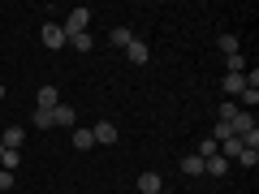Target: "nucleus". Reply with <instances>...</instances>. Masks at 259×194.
<instances>
[{"label": "nucleus", "mask_w": 259, "mask_h": 194, "mask_svg": "<svg viewBox=\"0 0 259 194\" xmlns=\"http://www.w3.org/2000/svg\"><path fill=\"white\" fill-rule=\"evenodd\" d=\"M182 173H186V177H199V173H203V160H199V156L190 151V156L182 160Z\"/></svg>", "instance_id": "nucleus-14"}, {"label": "nucleus", "mask_w": 259, "mask_h": 194, "mask_svg": "<svg viewBox=\"0 0 259 194\" xmlns=\"http://www.w3.org/2000/svg\"><path fill=\"white\" fill-rule=\"evenodd\" d=\"M74 147L78 151H91L95 147V134H91V129H82V125H74Z\"/></svg>", "instance_id": "nucleus-11"}, {"label": "nucleus", "mask_w": 259, "mask_h": 194, "mask_svg": "<svg viewBox=\"0 0 259 194\" xmlns=\"http://www.w3.org/2000/svg\"><path fill=\"white\" fill-rule=\"evenodd\" d=\"M160 194H173V190H160Z\"/></svg>", "instance_id": "nucleus-29"}, {"label": "nucleus", "mask_w": 259, "mask_h": 194, "mask_svg": "<svg viewBox=\"0 0 259 194\" xmlns=\"http://www.w3.org/2000/svg\"><path fill=\"white\" fill-rule=\"evenodd\" d=\"M229 129H233V138H246L250 129H255V117H250V112H233V121H229Z\"/></svg>", "instance_id": "nucleus-3"}, {"label": "nucleus", "mask_w": 259, "mask_h": 194, "mask_svg": "<svg viewBox=\"0 0 259 194\" xmlns=\"http://www.w3.org/2000/svg\"><path fill=\"white\" fill-rule=\"evenodd\" d=\"M18 164H22V156H18V151H5V156H0V168H9V173H13Z\"/></svg>", "instance_id": "nucleus-20"}, {"label": "nucleus", "mask_w": 259, "mask_h": 194, "mask_svg": "<svg viewBox=\"0 0 259 194\" xmlns=\"http://www.w3.org/2000/svg\"><path fill=\"white\" fill-rule=\"evenodd\" d=\"M225 168H229V160H225V156L203 160V173H207V177H225Z\"/></svg>", "instance_id": "nucleus-12"}, {"label": "nucleus", "mask_w": 259, "mask_h": 194, "mask_svg": "<svg viewBox=\"0 0 259 194\" xmlns=\"http://www.w3.org/2000/svg\"><path fill=\"white\" fill-rule=\"evenodd\" d=\"M238 164H246V168H255V164H259V151H246V147H242V156H238Z\"/></svg>", "instance_id": "nucleus-24"}, {"label": "nucleus", "mask_w": 259, "mask_h": 194, "mask_svg": "<svg viewBox=\"0 0 259 194\" xmlns=\"http://www.w3.org/2000/svg\"><path fill=\"white\" fill-rule=\"evenodd\" d=\"M108 43H112V47H130V43H134V35H130L125 26H112V35H108Z\"/></svg>", "instance_id": "nucleus-13"}, {"label": "nucleus", "mask_w": 259, "mask_h": 194, "mask_svg": "<svg viewBox=\"0 0 259 194\" xmlns=\"http://www.w3.org/2000/svg\"><path fill=\"white\" fill-rule=\"evenodd\" d=\"M44 47H69V39H65V30H61V22H44Z\"/></svg>", "instance_id": "nucleus-2"}, {"label": "nucleus", "mask_w": 259, "mask_h": 194, "mask_svg": "<svg viewBox=\"0 0 259 194\" xmlns=\"http://www.w3.org/2000/svg\"><path fill=\"white\" fill-rule=\"evenodd\" d=\"M56 104H61V95H56V86H48V82H44V86H39V104H35V108H39V112H52Z\"/></svg>", "instance_id": "nucleus-6"}, {"label": "nucleus", "mask_w": 259, "mask_h": 194, "mask_svg": "<svg viewBox=\"0 0 259 194\" xmlns=\"http://www.w3.org/2000/svg\"><path fill=\"white\" fill-rule=\"evenodd\" d=\"M69 47H78V52H91L95 39H91V35H78V39H69Z\"/></svg>", "instance_id": "nucleus-21"}, {"label": "nucleus", "mask_w": 259, "mask_h": 194, "mask_svg": "<svg viewBox=\"0 0 259 194\" xmlns=\"http://www.w3.org/2000/svg\"><path fill=\"white\" fill-rule=\"evenodd\" d=\"M30 125H35V129H52V112H39V108H35V117H30Z\"/></svg>", "instance_id": "nucleus-19"}, {"label": "nucleus", "mask_w": 259, "mask_h": 194, "mask_svg": "<svg viewBox=\"0 0 259 194\" xmlns=\"http://www.w3.org/2000/svg\"><path fill=\"white\" fill-rule=\"evenodd\" d=\"M87 26H91V9H82V5H78V9L69 13V18H65V22H61L65 39H78V35H87Z\"/></svg>", "instance_id": "nucleus-1"}, {"label": "nucleus", "mask_w": 259, "mask_h": 194, "mask_svg": "<svg viewBox=\"0 0 259 194\" xmlns=\"http://www.w3.org/2000/svg\"><path fill=\"white\" fill-rule=\"evenodd\" d=\"M125 56H130V61H134V65H147V61H151V47L143 43V39H134V43L125 47Z\"/></svg>", "instance_id": "nucleus-8"}, {"label": "nucleus", "mask_w": 259, "mask_h": 194, "mask_svg": "<svg viewBox=\"0 0 259 194\" xmlns=\"http://www.w3.org/2000/svg\"><path fill=\"white\" fill-rule=\"evenodd\" d=\"M194 156H199V160H212V156H221V147H216V138H203Z\"/></svg>", "instance_id": "nucleus-16"}, {"label": "nucleus", "mask_w": 259, "mask_h": 194, "mask_svg": "<svg viewBox=\"0 0 259 194\" xmlns=\"http://www.w3.org/2000/svg\"><path fill=\"white\" fill-rule=\"evenodd\" d=\"M9 185H13V173H9V168H0V194H9Z\"/></svg>", "instance_id": "nucleus-26"}, {"label": "nucleus", "mask_w": 259, "mask_h": 194, "mask_svg": "<svg viewBox=\"0 0 259 194\" xmlns=\"http://www.w3.org/2000/svg\"><path fill=\"white\" fill-rule=\"evenodd\" d=\"M139 190H143V194H160V190H164L160 173H143V177H139Z\"/></svg>", "instance_id": "nucleus-10"}, {"label": "nucleus", "mask_w": 259, "mask_h": 194, "mask_svg": "<svg viewBox=\"0 0 259 194\" xmlns=\"http://www.w3.org/2000/svg\"><path fill=\"white\" fill-rule=\"evenodd\" d=\"M238 100L246 104V108H255V104H259V86H242V95H238Z\"/></svg>", "instance_id": "nucleus-18"}, {"label": "nucleus", "mask_w": 259, "mask_h": 194, "mask_svg": "<svg viewBox=\"0 0 259 194\" xmlns=\"http://www.w3.org/2000/svg\"><path fill=\"white\" fill-rule=\"evenodd\" d=\"M233 112H238V104L225 100V104H221V112H216V121H233Z\"/></svg>", "instance_id": "nucleus-22"}, {"label": "nucleus", "mask_w": 259, "mask_h": 194, "mask_svg": "<svg viewBox=\"0 0 259 194\" xmlns=\"http://www.w3.org/2000/svg\"><path fill=\"white\" fill-rule=\"evenodd\" d=\"M229 134H233V129H229V121H216V134H212V138H216V142H225Z\"/></svg>", "instance_id": "nucleus-25"}, {"label": "nucleus", "mask_w": 259, "mask_h": 194, "mask_svg": "<svg viewBox=\"0 0 259 194\" xmlns=\"http://www.w3.org/2000/svg\"><path fill=\"white\" fill-rule=\"evenodd\" d=\"M0 156H5V142H0Z\"/></svg>", "instance_id": "nucleus-28"}, {"label": "nucleus", "mask_w": 259, "mask_h": 194, "mask_svg": "<svg viewBox=\"0 0 259 194\" xmlns=\"http://www.w3.org/2000/svg\"><path fill=\"white\" fill-rule=\"evenodd\" d=\"M52 125H69V129H74L78 125V112L69 108V104H56V108H52Z\"/></svg>", "instance_id": "nucleus-5"}, {"label": "nucleus", "mask_w": 259, "mask_h": 194, "mask_svg": "<svg viewBox=\"0 0 259 194\" xmlns=\"http://www.w3.org/2000/svg\"><path fill=\"white\" fill-rule=\"evenodd\" d=\"M216 147H221V156H225V160H229V156H242V138H233V134H229L225 142H216Z\"/></svg>", "instance_id": "nucleus-15"}, {"label": "nucleus", "mask_w": 259, "mask_h": 194, "mask_svg": "<svg viewBox=\"0 0 259 194\" xmlns=\"http://www.w3.org/2000/svg\"><path fill=\"white\" fill-rule=\"evenodd\" d=\"M0 100H5V82H0Z\"/></svg>", "instance_id": "nucleus-27"}, {"label": "nucleus", "mask_w": 259, "mask_h": 194, "mask_svg": "<svg viewBox=\"0 0 259 194\" xmlns=\"http://www.w3.org/2000/svg\"><path fill=\"white\" fill-rule=\"evenodd\" d=\"M221 86H225V95H242V86H246V74H225V78H221Z\"/></svg>", "instance_id": "nucleus-9"}, {"label": "nucleus", "mask_w": 259, "mask_h": 194, "mask_svg": "<svg viewBox=\"0 0 259 194\" xmlns=\"http://www.w3.org/2000/svg\"><path fill=\"white\" fill-rule=\"evenodd\" d=\"M0 142H5V151H18L22 142H26V125H9L5 134H0Z\"/></svg>", "instance_id": "nucleus-4"}, {"label": "nucleus", "mask_w": 259, "mask_h": 194, "mask_svg": "<svg viewBox=\"0 0 259 194\" xmlns=\"http://www.w3.org/2000/svg\"><path fill=\"white\" fill-rule=\"evenodd\" d=\"M216 47H221L225 56H238V52H242V47H238V39H233V35H221V39H216Z\"/></svg>", "instance_id": "nucleus-17"}, {"label": "nucleus", "mask_w": 259, "mask_h": 194, "mask_svg": "<svg viewBox=\"0 0 259 194\" xmlns=\"http://www.w3.org/2000/svg\"><path fill=\"white\" fill-rule=\"evenodd\" d=\"M69 194H78V190H69Z\"/></svg>", "instance_id": "nucleus-30"}, {"label": "nucleus", "mask_w": 259, "mask_h": 194, "mask_svg": "<svg viewBox=\"0 0 259 194\" xmlns=\"http://www.w3.org/2000/svg\"><path fill=\"white\" fill-rule=\"evenodd\" d=\"M91 134H95V147H100V142H117V125H112V121H100V125H91Z\"/></svg>", "instance_id": "nucleus-7"}, {"label": "nucleus", "mask_w": 259, "mask_h": 194, "mask_svg": "<svg viewBox=\"0 0 259 194\" xmlns=\"http://www.w3.org/2000/svg\"><path fill=\"white\" fill-rule=\"evenodd\" d=\"M229 74H246V56H242V52L229 56Z\"/></svg>", "instance_id": "nucleus-23"}]
</instances>
